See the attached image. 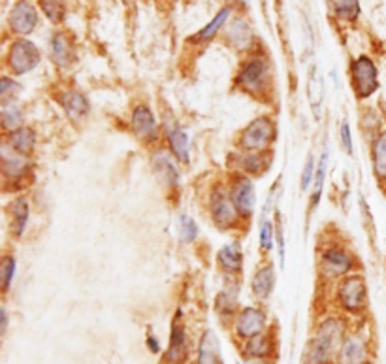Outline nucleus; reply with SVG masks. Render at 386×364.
I'll use <instances>...</instances> for the list:
<instances>
[{
	"instance_id": "obj_1",
	"label": "nucleus",
	"mask_w": 386,
	"mask_h": 364,
	"mask_svg": "<svg viewBox=\"0 0 386 364\" xmlns=\"http://www.w3.org/2000/svg\"><path fill=\"white\" fill-rule=\"evenodd\" d=\"M341 326L335 319H328L318 326L305 355V364H330L333 353L339 348Z\"/></svg>"
},
{
	"instance_id": "obj_2",
	"label": "nucleus",
	"mask_w": 386,
	"mask_h": 364,
	"mask_svg": "<svg viewBox=\"0 0 386 364\" xmlns=\"http://www.w3.org/2000/svg\"><path fill=\"white\" fill-rule=\"evenodd\" d=\"M273 138H275V125H273L272 119L270 117H258L245 127L240 145L245 151L260 153L266 147H270Z\"/></svg>"
},
{
	"instance_id": "obj_3",
	"label": "nucleus",
	"mask_w": 386,
	"mask_h": 364,
	"mask_svg": "<svg viewBox=\"0 0 386 364\" xmlns=\"http://www.w3.org/2000/svg\"><path fill=\"white\" fill-rule=\"evenodd\" d=\"M352 85H355L358 99H368L370 95L377 91V69L370 57H358L352 62Z\"/></svg>"
},
{
	"instance_id": "obj_4",
	"label": "nucleus",
	"mask_w": 386,
	"mask_h": 364,
	"mask_svg": "<svg viewBox=\"0 0 386 364\" xmlns=\"http://www.w3.org/2000/svg\"><path fill=\"white\" fill-rule=\"evenodd\" d=\"M10 69L16 74H27L32 69H36L40 62V51L38 47L34 46L29 40H17L10 49Z\"/></svg>"
},
{
	"instance_id": "obj_5",
	"label": "nucleus",
	"mask_w": 386,
	"mask_h": 364,
	"mask_svg": "<svg viewBox=\"0 0 386 364\" xmlns=\"http://www.w3.org/2000/svg\"><path fill=\"white\" fill-rule=\"evenodd\" d=\"M268 84V64L262 59H253V61L243 64L240 72V85L245 91L253 95H260Z\"/></svg>"
},
{
	"instance_id": "obj_6",
	"label": "nucleus",
	"mask_w": 386,
	"mask_h": 364,
	"mask_svg": "<svg viewBox=\"0 0 386 364\" xmlns=\"http://www.w3.org/2000/svg\"><path fill=\"white\" fill-rule=\"evenodd\" d=\"M339 302L348 311H360L365 302V285L360 276H348L339 285Z\"/></svg>"
},
{
	"instance_id": "obj_7",
	"label": "nucleus",
	"mask_w": 386,
	"mask_h": 364,
	"mask_svg": "<svg viewBox=\"0 0 386 364\" xmlns=\"http://www.w3.org/2000/svg\"><path fill=\"white\" fill-rule=\"evenodd\" d=\"M230 198L234 202L235 210L242 217H249L255 208V189L249 178H235L232 187H230Z\"/></svg>"
},
{
	"instance_id": "obj_8",
	"label": "nucleus",
	"mask_w": 386,
	"mask_h": 364,
	"mask_svg": "<svg viewBox=\"0 0 386 364\" xmlns=\"http://www.w3.org/2000/svg\"><path fill=\"white\" fill-rule=\"evenodd\" d=\"M36 23H38V14H36V10H34L31 2H27V0L17 2L14 10H12V14H10L12 29L17 34H31Z\"/></svg>"
},
{
	"instance_id": "obj_9",
	"label": "nucleus",
	"mask_w": 386,
	"mask_h": 364,
	"mask_svg": "<svg viewBox=\"0 0 386 364\" xmlns=\"http://www.w3.org/2000/svg\"><path fill=\"white\" fill-rule=\"evenodd\" d=\"M237 215L232 198H228L222 191H217L211 198V217L219 227H232Z\"/></svg>"
},
{
	"instance_id": "obj_10",
	"label": "nucleus",
	"mask_w": 386,
	"mask_h": 364,
	"mask_svg": "<svg viewBox=\"0 0 386 364\" xmlns=\"http://www.w3.org/2000/svg\"><path fill=\"white\" fill-rule=\"evenodd\" d=\"M266 326L264 311L258 308H245L237 317V334L243 338H255Z\"/></svg>"
},
{
	"instance_id": "obj_11",
	"label": "nucleus",
	"mask_w": 386,
	"mask_h": 364,
	"mask_svg": "<svg viewBox=\"0 0 386 364\" xmlns=\"http://www.w3.org/2000/svg\"><path fill=\"white\" fill-rule=\"evenodd\" d=\"M320 266L328 276H343L352 270V257L343 250H328L322 253Z\"/></svg>"
},
{
	"instance_id": "obj_12",
	"label": "nucleus",
	"mask_w": 386,
	"mask_h": 364,
	"mask_svg": "<svg viewBox=\"0 0 386 364\" xmlns=\"http://www.w3.org/2000/svg\"><path fill=\"white\" fill-rule=\"evenodd\" d=\"M132 129L144 140H151L157 134V121H155V115L149 108L138 106L132 112Z\"/></svg>"
},
{
	"instance_id": "obj_13",
	"label": "nucleus",
	"mask_w": 386,
	"mask_h": 364,
	"mask_svg": "<svg viewBox=\"0 0 386 364\" xmlns=\"http://www.w3.org/2000/svg\"><path fill=\"white\" fill-rule=\"evenodd\" d=\"M368 361V349L360 338H347L343 341L339 351V364H365Z\"/></svg>"
},
{
	"instance_id": "obj_14",
	"label": "nucleus",
	"mask_w": 386,
	"mask_h": 364,
	"mask_svg": "<svg viewBox=\"0 0 386 364\" xmlns=\"http://www.w3.org/2000/svg\"><path fill=\"white\" fill-rule=\"evenodd\" d=\"M198 364H222L220 361L219 341L211 330H205L198 349Z\"/></svg>"
},
{
	"instance_id": "obj_15",
	"label": "nucleus",
	"mask_w": 386,
	"mask_h": 364,
	"mask_svg": "<svg viewBox=\"0 0 386 364\" xmlns=\"http://www.w3.org/2000/svg\"><path fill=\"white\" fill-rule=\"evenodd\" d=\"M273 283H275V274H273V266H262L255 278H253V293L257 296L258 300H268L273 291Z\"/></svg>"
},
{
	"instance_id": "obj_16",
	"label": "nucleus",
	"mask_w": 386,
	"mask_h": 364,
	"mask_svg": "<svg viewBox=\"0 0 386 364\" xmlns=\"http://www.w3.org/2000/svg\"><path fill=\"white\" fill-rule=\"evenodd\" d=\"M51 57L59 66H66L74 61V46L64 34H55L51 40Z\"/></svg>"
},
{
	"instance_id": "obj_17",
	"label": "nucleus",
	"mask_w": 386,
	"mask_h": 364,
	"mask_svg": "<svg viewBox=\"0 0 386 364\" xmlns=\"http://www.w3.org/2000/svg\"><path fill=\"white\" fill-rule=\"evenodd\" d=\"M219 265L230 274L242 272V266H243L242 250H240L235 243H232V245H224V247L219 251Z\"/></svg>"
},
{
	"instance_id": "obj_18",
	"label": "nucleus",
	"mask_w": 386,
	"mask_h": 364,
	"mask_svg": "<svg viewBox=\"0 0 386 364\" xmlns=\"http://www.w3.org/2000/svg\"><path fill=\"white\" fill-rule=\"evenodd\" d=\"M10 147L14 149L19 155H29V153L34 149V144H36V138H34V132L31 129H21V130H14L8 136Z\"/></svg>"
},
{
	"instance_id": "obj_19",
	"label": "nucleus",
	"mask_w": 386,
	"mask_h": 364,
	"mask_svg": "<svg viewBox=\"0 0 386 364\" xmlns=\"http://www.w3.org/2000/svg\"><path fill=\"white\" fill-rule=\"evenodd\" d=\"M185 330L183 325H179V321H175L174 328H172V340H170V349H168V361L170 363H181L185 359Z\"/></svg>"
},
{
	"instance_id": "obj_20",
	"label": "nucleus",
	"mask_w": 386,
	"mask_h": 364,
	"mask_svg": "<svg viewBox=\"0 0 386 364\" xmlns=\"http://www.w3.org/2000/svg\"><path fill=\"white\" fill-rule=\"evenodd\" d=\"M373 172L378 180H386V132H381L373 142Z\"/></svg>"
},
{
	"instance_id": "obj_21",
	"label": "nucleus",
	"mask_w": 386,
	"mask_h": 364,
	"mask_svg": "<svg viewBox=\"0 0 386 364\" xmlns=\"http://www.w3.org/2000/svg\"><path fill=\"white\" fill-rule=\"evenodd\" d=\"M168 142H170V147L175 153V157L181 160L183 165H187L189 162V140H187V134L179 127L170 129L168 130Z\"/></svg>"
},
{
	"instance_id": "obj_22",
	"label": "nucleus",
	"mask_w": 386,
	"mask_h": 364,
	"mask_svg": "<svg viewBox=\"0 0 386 364\" xmlns=\"http://www.w3.org/2000/svg\"><path fill=\"white\" fill-rule=\"evenodd\" d=\"M62 106L66 110L70 117H83L89 114V102L81 93L72 91L62 97Z\"/></svg>"
},
{
	"instance_id": "obj_23",
	"label": "nucleus",
	"mask_w": 386,
	"mask_h": 364,
	"mask_svg": "<svg viewBox=\"0 0 386 364\" xmlns=\"http://www.w3.org/2000/svg\"><path fill=\"white\" fill-rule=\"evenodd\" d=\"M12 217H14V234L21 236L29 223V202L25 198H17L12 204Z\"/></svg>"
},
{
	"instance_id": "obj_24",
	"label": "nucleus",
	"mask_w": 386,
	"mask_h": 364,
	"mask_svg": "<svg viewBox=\"0 0 386 364\" xmlns=\"http://www.w3.org/2000/svg\"><path fill=\"white\" fill-rule=\"evenodd\" d=\"M335 16L341 19H348V21H355L358 14H360V4L358 0H330Z\"/></svg>"
},
{
	"instance_id": "obj_25",
	"label": "nucleus",
	"mask_w": 386,
	"mask_h": 364,
	"mask_svg": "<svg viewBox=\"0 0 386 364\" xmlns=\"http://www.w3.org/2000/svg\"><path fill=\"white\" fill-rule=\"evenodd\" d=\"M40 8L46 14L49 21L61 23L64 19V4L62 0H40Z\"/></svg>"
},
{
	"instance_id": "obj_26",
	"label": "nucleus",
	"mask_w": 386,
	"mask_h": 364,
	"mask_svg": "<svg viewBox=\"0 0 386 364\" xmlns=\"http://www.w3.org/2000/svg\"><path fill=\"white\" fill-rule=\"evenodd\" d=\"M315 72H317V70L313 69V72H311V77H309V102H311V108H313V115H315V119H318V115H320L322 89H320V80H318V76H315Z\"/></svg>"
},
{
	"instance_id": "obj_27",
	"label": "nucleus",
	"mask_w": 386,
	"mask_h": 364,
	"mask_svg": "<svg viewBox=\"0 0 386 364\" xmlns=\"http://www.w3.org/2000/svg\"><path fill=\"white\" fill-rule=\"evenodd\" d=\"M232 29L234 31H237V34L235 32H228V38L232 40V44H235L237 47H247L249 46L250 42V29L247 27V23L245 21H242V19H237L234 25H232Z\"/></svg>"
},
{
	"instance_id": "obj_28",
	"label": "nucleus",
	"mask_w": 386,
	"mask_h": 364,
	"mask_svg": "<svg viewBox=\"0 0 386 364\" xmlns=\"http://www.w3.org/2000/svg\"><path fill=\"white\" fill-rule=\"evenodd\" d=\"M270 338L264 336V334H258L255 338H250V341L247 343V353L250 356H257V359H262V356L270 355Z\"/></svg>"
},
{
	"instance_id": "obj_29",
	"label": "nucleus",
	"mask_w": 386,
	"mask_h": 364,
	"mask_svg": "<svg viewBox=\"0 0 386 364\" xmlns=\"http://www.w3.org/2000/svg\"><path fill=\"white\" fill-rule=\"evenodd\" d=\"M228 16H230V8H222V10H220L219 14L215 16V19H213L211 23L207 25L205 29H202V31H200V34H198V40H209V38H213V36L217 34V31H219L220 27L227 23Z\"/></svg>"
},
{
	"instance_id": "obj_30",
	"label": "nucleus",
	"mask_w": 386,
	"mask_h": 364,
	"mask_svg": "<svg viewBox=\"0 0 386 364\" xmlns=\"http://www.w3.org/2000/svg\"><path fill=\"white\" fill-rule=\"evenodd\" d=\"M326 160H328V151L322 153L320 162H318L317 175H315V193H313V198H311V210L318 204V198H320V193H322V183H324V172H326Z\"/></svg>"
},
{
	"instance_id": "obj_31",
	"label": "nucleus",
	"mask_w": 386,
	"mask_h": 364,
	"mask_svg": "<svg viewBox=\"0 0 386 364\" xmlns=\"http://www.w3.org/2000/svg\"><path fill=\"white\" fill-rule=\"evenodd\" d=\"M264 155L262 153H250L247 155L245 159H243V168L253 175H258L264 172L266 168H268V162H264Z\"/></svg>"
},
{
	"instance_id": "obj_32",
	"label": "nucleus",
	"mask_w": 386,
	"mask_h": 364,
	"mask_svg": "<svg viewBox=\"0 0 386 364\" xmlns=\"http://www.w3.org/2000/svg\"><path fill=\"white\" fill-rule=\"evenodd\" d=\"M14 274H16V258L6 255V257L2 258V263H0V281H2V289L4 291L10 289Z\"/></svg>"
},
{
	"instance_id": "obj_33",
	"label": "nucleus",
	"mask_w": 386,
	"mask_h": 364,
	"mask_svg": "<svg viewBox=\"0 0 386 364\" xmlns=\"http://www.w3.org/2000/svg\"><path fill=\"white\" fill-rule=\"evenodd\" d=\"M157 172L160 174V178L166 180V183H177V170L164 155L157 157Z\"/></svg>"
},
{
	"instance_id": "obj_34",
	"label": "nucleus",
	"mask_w": 386,
	"mask_h": 364,
	"mask_svg": "<svg viewBox=\"0 0 386 364\" xmlns=\"http://www.w3.org/2000/svg\"><path fill=\"white\" fill-rule=\"evenodd\" d=\"M19 125H21V112H19V108H16V104L4 108V112H2V127L6 130H16Z\"/></svg>"
},
{
	"instance_id": "obj_35",
	"label": "nucleus",
	"mask_w": 386,
	"mask_h": 364,
	"mask_svg": "<svg viewBox=\"0 0 386 364\" xmlns=\"http://www.w3.org/2000/svg\"><path fill=\"white\" fill-rule=\"evenodd\" d=\"M260 247L262 251H272L273 247V223L270 219H264L260 225Z\"/></svg>"
},
{
	"instance_id": "obj_36",
	"label": "nucleus",
	"mask_w": 386,
	"mask_h": 364,
	"mask_svg": "<svg viewBox=\"0 0 386 364\" xmlns=\"http://www.w3.org/2000/svg\"><path fill=\"white\" fill-rule=\"evenodd\" d=\"M181 234L187 242H192L198 236L196 223L190 219V217H187V215H183L181 217Z\"/></svg>"
},
{
	"instance_id": "obj_37",
	"label": "nucleus",
	"mask_w": 386,
	"mask_h": 364,
	"mask_svg": "<svg viewBox=\"0 0 386 364\" xmlns=\"http://www.w3.org/2000/svg\"><path fill=\"white\" fill-rule=\"evenodd\" d=\"M341 142L348 155H352V138H350V129H348V121L341 123Z\"/></svg>"
},
{
	"instance_id": "obj_38",
	"label": "nucleus",
	"mask_w": 386,
	"mask_h": 364,
	"mask_svg": "<svg viewBox=\"0 0 386 364\" xmlns=\"http://www.w3.org/2000/svg\"><path fill=\"white\" fill-rule=\"evenodd\" d=\"M17 87H19V85H17L16 82H12L10 77H2V82H0V97L4 100V104H6V100H8V93L17 91Z\"/></svg>"
},
{
	"instance_id": "obj_39",
	"label": "nucleus",
	"mask_w": 386,
	"mask_h": 364,
	"mask_svg": "<svg viewBox=\"0 0 386 364\" xmlns=\"http://www.w3.org/2000/svg\"><path fill=\"white\" fill-rule=\"evenodd\" d=\"M311 178H313V155H309V159H307V165L303 168V174H302V191H307L311 183Z\"/></svg>"
},
{
	"instance_id": "obj_40",
	"label": "nucleus",
	"mask_w": 386,
	"mask_h": 364,
	"mask_svg": "<svg viewBox=\"0 0 386 364\" xmlns=\"http://www.w3.org/2000/svg\"><path fill=\"white\" fill-rule=\"evenodd\" d=\"M277 219V242H279V257H281V266H285V242H283V225H281V215H275Z\"/></svg>"
},
{
	"instance_id": "obj_41",
	"label": "nucleus",
	"mask_w": 386,
	"mask_h": 364,
	"mask_svg": "<svg viewBox=\"0 0 386 364\" xmlns=\"http://www.w3.org/2000/svg\"><path fill=\"white\" fill-rule=\"evenodd\" d=\"M6 325H8V317H6V311L2 310V330H6Z\"/></svg>"
},
{
	"instance_id": "obj_42",
	"label": "nucleus",
	"mask_w": 386,
	"mask_h": 364,
	"mask_svg": "<svg viewBox=\"0 0 386 364\" xmlns=\"http://www.w3.org/2000/svg\"><path fill=\"white\" fill-rule=\"evenodd\" d=\"M149 348H153V351H159V345H157L155 338H149Z\"/></svg>"
}]
</instances>
